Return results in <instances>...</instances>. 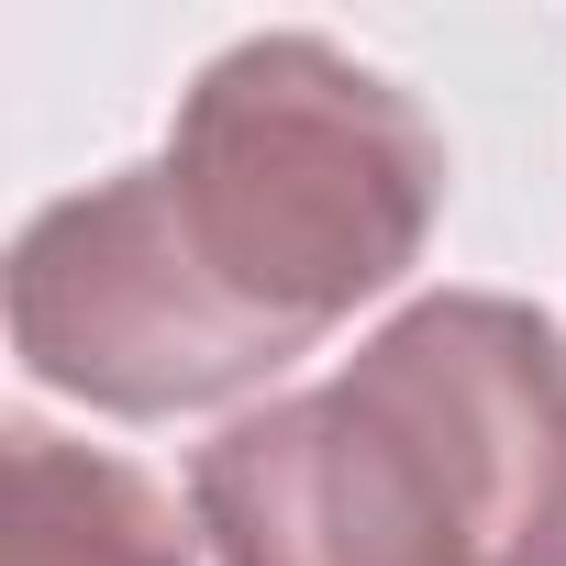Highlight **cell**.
Listing matches in <instances>:
<instances>
[{"mask_svg":"<svg viewBox=\"0 0 566 566\" xmlns=\"http://www.w3.org/2000/svg\"><path fill=\"white\" fill-rule=\"evenodd\" d=\"M222 566H566V334L489 290L378 323L189 455Z\"/></svg>","mask_w":566,"mask_h":566,"instance_id":"6da1fadb","label":"cell"},{"mask_svg":"<svg viewBox=\"0 0 566 566\" xmlns=\"http://www.w3.org/2000/svg\"><path fill=\"white\" fill-rule=\"evenodd\" d=\"M156 211L266 356H312L356 301L422 266L444 211V134L411 90L323 34H244L178 101Z\"/></svg>","mask_w":566,"mask_h":566,"instance_id":"7a4b0ae2","label":"cell"},{"mask_svg":"<svg viewBox=\"0 0 566 566\" xmlns=\"http://www.w3.org/2000/svg\"><path fill=\"white\" fill-rule=\"evenodd\" d=\"M12 345L45 389L156 422V411H211L255 378H277L290 356H266L178 255L167 211H156V167L90 178L67 200H45L12 244Z\"/></svg>","mask_w":566,"mask_h":566,"instance_id":"3957f363","label":"cell"},{"mask_svg":"<svg viewBox=\"0 0 566 566\" xmlns=\"http://www.w3.org/2000/svg\"><path fill=\"white\" fill-rule=\"evenodd\" d=\"M0 566H189L178 500L45 422L0 433Z\"/></svg>","mask_w":566,"mask_h":566,"instance_id":"277c9868","label":"cell"}]
</instances>
